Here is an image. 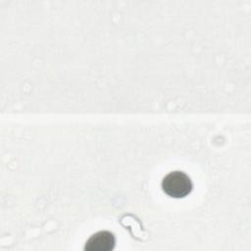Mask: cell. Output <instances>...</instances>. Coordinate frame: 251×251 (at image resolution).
<instances>
[{"label":"cell","instance_id":"cell-1","mask_svg":"<svg viewBox=\"0 0 251 251\" xmlns=\"http://www.w3.org/2000/svg\"><path fill=\"white\" fill-rule=\"evenodd\" d=\"M161 186L163 191L172 198H183L192 190L189 176L181 171H174L165 176Z\"/></svg>","mask_w":251,"mask_h":251},{"label":"cell","instance_id":"cell-2","mask_svg":"<svg viewBox=\"0 0 251 251\" xmlns=\"http://www.w3.org/2000/svg\"><path fill=\"white\" fill-rule=\"evenodd\" d=\"M115 246V236L112 232L101 230L92 234L85 243V251H110Z\"/></svg>","mask_w":251,"mask_h":251}]
</instances>
